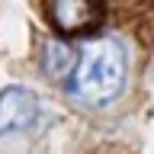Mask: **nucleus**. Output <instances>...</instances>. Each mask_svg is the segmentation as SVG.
Wrapping results in <instances>:
<instances>
[{"mask_svg": "<svg viewBox=\"0 0 154 154\" xmlns=\"http://www.w3.org/2000/svg\"><path fill=\"white\" fill-rule=\"evenodd\" d=\"M77 58H80V51H74L64 38H55V42L45 45L42 71H45L48 77H55V80H67V77L74 74V67H77Z\"/></svg>", "mask_w": 154, "mask_h": 154, "instance_id": "20e7f679", "label": "nucleus"}, {"mask_svg": "<svg viewBox=\"0 0 154 154\" xmlns=\"http://www.w3.org/2000/svg\"><path fill=\"white\" fill-rule=\"evenodd\" d=\"M48 19L61 35H77L103 19L100 0H48Z\"/></svg>", "mask_w": 154, "mask_h": 154, "instance_id": "7ed1b4c3", "label": "nucleus"}, {"mask_svg": "<svg viewBox=\"0 0 154 154\" xmlns=\"http://www.w3.org/2000/svg\"><path fill=\"white\" fill-rule=\"evenodd\" d=\"M128 77V58L119 38H93L80 48L74 74L64 80L71 100L84 106H109L125 90Z\"/></svg>", "mask_w": 154, "mask_h": 154, "instance_id": "f257e3e1", "label": "nucleus"}, {"mask_svg": "<svg viewBox=\"0 0 154 154\" xmlns=\"http://www.w3.org/2000/svg\"><path fill=\"white\" fill-rule=\"evenodd\" d=\"M38 116V96L29 87H3L0 90V135L26 132Z\"/></svg>", "mask_w": 154, "mask_h": 154, "instance_id": "f03ea898", "label": "nucleus"}]
</instances>
